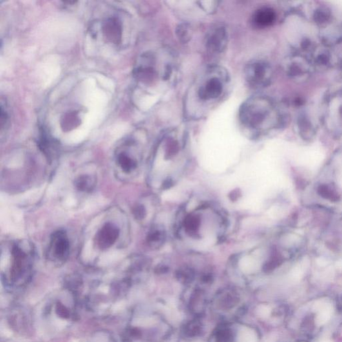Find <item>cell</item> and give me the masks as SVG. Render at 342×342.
<instances>
[{"label": "cell", "mask_w": 342, "mask_h": 342, "mask_svg": "<svg viewBox=\"0 0 342 342\" xmlns=\"http://www.w3.org/2000/svg\"><path fill=\"white\" fill-rule=\"evenodd\" d=\"M239 118L244 128L257 135L277 127L281 119L276 106L264 97H253L243 104Z\"/></svg>", "instance_id": "cell-1"}, {"label": "cell", "mask_w": 342, "mask_h": 342, "mask_svg": "<svg viewBox=\"0 0 342 342\" xmlns=\"http://www.w3.org/2000/svg\"><path fill=\"white\" fill-rule=\"evenodd\" d=\"M11 249V267L5 279L9 286L19 288L27 284L32 275L34 251L27 243L14 244Z\"/></svg>", "instance_id": "cell-2"}, {"label": "cell", "mask_w": 342, "mask_h": 342, "mask_svg": "<svg viewBox=\"0 0 342 342\" xmlns=\"http://www.w3.org/2000/svg\"><path fill=\"white\" fill-rule=\"evenodd\" d=\"M324 107L326 127L334 135L342 136V90L329 96Z\"/></svg>", "instance_id": "cell-3"}, {"label": "cell", "mask_w": 342, "mask_h": 342, "mask_svg": "<svg viewBox=\"0 0 342 342\" xmlns=\"http://www.w3.org/2000/svg\"><path fill=\"white\" fill-rule=\"evenodd\" d=\"M245 76L250 87L261 88L270 85L273 76L272 69L264 61L249 63L245 70Z\"/></svg>", "instance_id": "cell-4"}, {"label": "cell", "mask_w": 342, "mask_h": 342, "mask_svg": "<svg viewBox=\"0 0 342 342\" xmlns=\"http://www.w3.org/2000/svg\"><path fill=\"white\" fill-rule=\"evenodd\" d=\"M285 69L287 74L295 80L305 81L312 73L313 65L305 55L294 53L287 58Z\"/></svg>", "instance_id": "cell-5"}, {"label": "cell", "mask_w": 342, "mask_h": 342, "mask_svg": "<svg viewBox=\"0 0 342 342\" xmlns=\"http://www.w3.org/2000/svg\"><path fill=\"white\" fill-rule=\"evenodd\" d=\"M224 90V81H223L222 76L212 75L207 76L205 80L200 83L197 94L198 98L203 102H210L222 96Z\"/></svg>", "instance_id": "cell-6"}, {"label": "cell", "mask_w": 342, "mask_h": 342, "mask_svg": "<svg viewBox=\"0 0 342 342\" xmlns=\"http://www.w3.org/2000/svg\"><path fill=\"white\" fill-rule=\"evenodd\" d=\"M70 253V242L65 231L52 234L48 248V255L52 261L64 262Z\"/></svg>", "instance_id": "cell-7"}, {"label": "cell", "mask_w": 342, "mask_h": 342, "mask_svg": "<svg viewBox=\"0 0 342 342\" xmlns=\"http://www.w3.org/2000/svg\"><path fill=\"white\" fill-rule=\"evenodd\" d=\"M227 44L226 28L216 26L211 28L205 37V47L212 54H220L226 50Z\"/></svg>", "instance_id": "cell-8"}, {"label": "cell", "mask_w": 342, "mask_h": 342, "mask_svg": "<svg viewBox=\"0 0 342 342\" xmlns=\"http://www.w3.org/2000/svg\"><path fill=\"white\" fill-rule=\"evenodd\" d=\"M119 229L115 225L107 223L98 231L95 238L97 246L100 249H109L118 239Z\"/></svg>", "instance_id": "cell-9"}, {"label": "cell", "mask_w": 342, "mask_h": 342, "mask_svg": "<svg viewBox=\"0 0 342 342\" xmlns=\"http://www.w3.org/2000/svg\"><path fill=\"white\" fill-rule=\"evenodd\" d=\"M276 21V13L271 8H261L255 11L252 16V23L255 27H270Z\"/></svg>", "instance_id": "cell-10"}, {"label": "cell", "mask_w": 342, "mask_h": 342, "mask_svg": "<svg viewBox=\"0 0 342 342\" xmlns=\"http://www.w3.org/2000/svg\"><path fill=\"white\" fill-rule=\"evenodd\" d=\"M103 33L105 38L110 43L118 44L122 38V25L116 17H110L105 22Z\"/></svg>", "instance_id": "cell-11"}, {"label": "cell", "mask_w": 342, "mask_h": 342, "mask_svg": "<svg viewBox=\"0 0 342 342\" xmlns=\"http://www.w3.org/2000/svg\"><path fill=\"white\" fill-rule=\"evenodd\" d=\"M297 125L300 136L304 140H310L314 137L316 132L315 126L308 115L304 114H300L297 118Z\"/></svg>", "instance_id": "cell-12"}, {"label": "cell", "mask_w": 342, "mask_h": 342, "mask_svg": "<svg viewBox=\"0 0 342 342\" xmlns=\"http://www.w3.org/2000/svg\"><path fill=\"white\" fill-rule=\"evenodd\" d=\"M317 193L324 199L337 202L340 199V195L337 187L333 183H321L317 189Z\"/></svg>", "instance_id": "cell-13"}, {"label": "cell", "mask_w": 342, "mask_h": 342, "mask_svg": "<svg viewBox=\"0 0 342 342\" xmlns=\"http://www.w3.org/2000/svg\"><path fill=\"white\" fill-rule=\"evenodd\" d=\"M39 149L49 159L54 157L56 153V144L47 133L43 130L38 142Z\"/></svg>", "instance_id": "cell-14"}, {"label": "cell", "mask_w": 342, "mask_h": 342, "mask_svg": "<svg viewBox=\"0 0 342 342\" xmlns=\"http://www.w3.org/2000/svg\"><path fill=\"white\" fill-rule=\"evenodd\" d=\"M165 233L163 229L160 227H154L148 234L147 242L150 248L158 249L164 244Z\"/></svg>", "instance_id": "cell-15"}, {"label": "cell", "mask_w": 342, "mask_h": 342, "mask_svg": "<svg viewBox=\"0 0 342 342\" xmlns=\"http://www.w3.org/2000/svg\"><path fill=\"white\" fill-rule=\"evenodd\" d=\"M233 331L226 326L218 328L211 336V342H233Z\"/></svg>", "instance_id": "cell-16"}, {"label": "cell", "mask_w": 342, "mask_h": 342, "mask_svg": "<svg viewBox=\"0 0 342 342\" xmlns=\"http://www.w3.org/2000/svg\"><path fill=\"white\" fill-rule=\"evenodd\" d=\"M117 162L123 171L127 173H131L137 167L136 161L125 152H122L118 154Z\"/></svg>", "instance_id": "cell-17"}, {"label": "cell", "mask_w": 342, "mask_h": 342, "mask_svg": "<svg viewBox=\"0 0 342 342\" xmlns=\"http://www.w3.org/2000/svg\"><path fill=\"white\" fill-rule=\"evenodd\" d=\"M95 179L89 175H82L76 180L77 189L81 191L89 192L93 189Z\"/></svg>", "instance_id": "cell-18"}, {"label": "cell", "mask_w": 342, "mask_h": 342, "mask_svg": "<svg viewBox=\"0 0 342 342\" xmlns=\"http://www.w3.org/2000/svg\"><path fill=\"white\" fill-rule=\"evenodd\" d=\"M222 304L224 308H231L237 304L238 297L232 291H227L222 295Z\"/></svg>", "instance_id": "cell-19"}, {"label": "cell", "mask_w": 342, "mask_h": 342, "mask_svg": "<svg viewBox=\"0 0 342 342\" xmlns=\"http://www.w3.org/2000/svg\"><path fill=\"white\" fill-rule=\"evenodd\" d=\"M176 34H177V36L180 39V41H182L183 43H188L192 36L191 28L186 24H182V25H180L177 28Z\"/></svg>", "instance_id": "cell-20"}, {"label": "cell", "mask_w": 342, "mask_h": 342, "mask_svg": "<svg viewBox=\"0 0 342 342\" xmlns=\"http://www.w3.org/2000/svg\"><path fill=\"white\" fill-rule=\"evenodd\" d=\"M202 331V326L199 322L192 321L187 324L185 328V334L188 337H195L200 334Z\"/></svg>", "instance_id": "cell-21"}, {"label": "cell", "mask_w": 342, "mask_h": 342, "mask_svg": "<svg viewBox=\"0 0 342 342\" xmlns=\"http://www.w3.org/2000/svg\"><path fill=\"white\" fill-rule=\"evenodd\" d=\"M78 118L76 116V114L74 113L70 114L69 115H67L65 117V120L64 121V124H65V129L70 130V129H72L73 127H76V123H78Z\"/></svg>", "instance_id": "cell-22"}, {"label": "cell", "mask_w": 342, "mask_h": 342, "mask_svg": "<svg viewBox=\"0 0 342 342\" xmlns=\"http://www.w3.org/2000/svg\"><path fill=\"white\" fill-rule=\"evenodd\" d=\"M133 215L138 220H142L145 217L146 210L143 205H138L134 207Z\"/></svg>", "instance_id": "cell-23"}]
</instances>
